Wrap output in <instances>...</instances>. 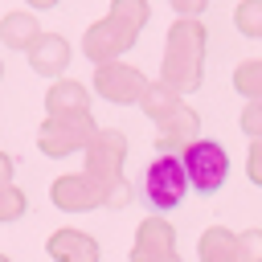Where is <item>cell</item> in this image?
Returning <instances> with one entry per match:
<instances>
[{"label":"cell","instance_id":"cell-29","mask_svg":"<svg viewBox=\"0 0 262 262\" xmlns=\"http://www.w3.org/2000/svg\"><path fill=\"white\" fill-rule=\"evenodd\" d=\"M0 78H4V66H0Z\"/></svg>","mask_w":262,"mask_h":262},{"label":"cell","instance_id":"cell-3","mask_svg":"<svg viewBox=\"0 0 262 262\" xmlns=\"http://www.w3.org/2000/svg\"><path fill=\"white\" fill-rule=\"evenodd\" d=\"M180 164H184L188 188H196V192H217L229 176V156L217 139H192L180 151Z\"/></svg>","mask_w":262,"mask_h":262},{"label":"cell","instance_id":"cell-10","mask_svg":"<svg viewBox=\"0 0 262 262\" xmlns=\"http://www.w3.org/2000/svg\"><path fill=\"white\" fill-rule=\"evenodd\" d=\"M196 131H201V115L188 102H180L176 111H168L164 119H156V147L168 151V156H180L192 139H201Z\"/></svg>","mask_w":262,"mask_h":262},{"label":"cell","instance_id":"cell-8","mask_svg":"<svg viewBox=\"0 0 262 262\" xmlns=\"http://www.w3.org/2000/svg\"><path fill=\"white\" fill-rule=\"evenodd\" d=\"M131 262H180L176 254V229L164 213H151L139 221L131 242Z\"/></svg>","mask_w":262,"mask_h":262},{"label":"cell","instance_id":"cell-21","mask_svg":"<svg viewBox=\"0 0 262 262\" xmlns=\"http://www.w3.org/2000/svg\"><path fill=\"white\" fill-rule=\"evenodd\" d=\"M233 258L237 262H262V229H242L237 233V246H233Z\"/></svg>","mask_w":262,"mask_h":262},{"label":"cell","instance_id":"cell-23","mask_svg":"<svg viewBox=\"0 0 262 262\" xmlns=\"http://www.w3.org/2000/svg\"><path fill=\"white\" fill-rule=\"evenodd\" d=\"M127 201H131V184H127V176L111 180V184H106V209H123Z\"/></svg>","mask_w":262,"mask_h":262},{"label":"cell","instance_id":"cell-28","mask_svg":"<svg viewBox=\"0 0 262 262\" xmlns=\"http://www.w3.org/2000/svg\"><path fill=\"white\" fill-rule=\"evenodd\" d=\"M0 262H12V258H8V254H0Z\"/></svg>","mask_w":262,"mask_h":262},{"label":"cell","instance_id":"cell-12","mask_svg":"<svg viewBox=\"0 0 262 262\" xmlns=\"http://www.w3.org/2000/svg\"><path fill=\"white\" fill-rule=\"evenodd\" d=\"M29 66L33 74H45V78H61L66 66H70V41L57 37V33H41L29 49Z\"/></svg>","mask_w":262,"mask_h":262},{"label":"cell","instance_id":"cell-25","mask_svg":"<svg viewBox=\"0 0 262 262\" xmlns=\"http://www.w3.org/2000/svg\"><path fill=\"white\" fill-rule=\"evenodd\" d=\"M168 4L176 8V16H201L209 0H168Z\"/></svg>","mask_w":262,"mask_h":262},{"label":"cell","instance_id":"cell-18","mask_svg":"<svg viewBox=\"0 0 262 262\" xmlns=\"http://www.w3.org/2000/svg\"><path fill=\"white\" fill-rule=\"evenodd\" d=\"M106 16H115V20L127 25L131 33H143V25H147V16H151V4H147V0H111Z\"/></svg>","mask_w":262,"mask_h":262},{"label":"cell","instance_id":"cell-17","mask_svg":"<svg viewBox=\"0 0 262 262\" xmlns=\"http://www.w3.org/2000/svg\"><path fill=\"white\" fill-rule=\"evenodd\" d=\"M233 90L246 102H262V57H250L233 70Z\"/></svg>","mask_w":262,"mask_h":262},{"label":"cell","instance_id":"cell-27","mask_svg":"<svg viewBox=\"0 0 262 262\" xmlns=\"http://www.w3.org/2000/svg\"><path fill=\"white\" fill-rule=\"evenodd\" d=\"M53 4H57V0H29V8H33V12H41V8H53Z\"/></svg>","mask_w":262,"mask_h":262},{"label":"cell","instance_id":"cell-14","mask_svg":"<svg viewBox=\"0 0 262 262\" xmlns=\"http://www.w3.org/2000/svg\"><path fill=\"white\" fill-rule=\"evenodd\" d=\"M66 111H90V90L78 78H53L45 90V115H66Z\"/></svg>","mask_w":262,"mask_h":262},{"label":"cell","instance_id":"cell-20","mask_svg":"<svg viewBox=\"0 0 262 262\" xmlns=\"http://www.w3.org/2000/svg\"><path fill=\"white\" fill-rule=\"evenodd\" d=\"M25 209H29L25 192H20L16 184H0V225H8V221H16V217H25Z\"/></svg>","mask_w":262,"mask_h":262},{"label":"cell","instance_id":"cell-4","mask_svg":"<svg viewBox=\"0 0 262 262\" xmlns=\"http://www.w3.org/2000/svg\"><path fill=\"white\" fill-rule=\"evenodd\" d=\"M184 192H188V176H184L180 156L160 151V156L147 164V172H143V196L151 201L156 213H164V209H176V205L184 201Z\"/></svg>","mask_w":262,"mask_h":262},{"label":"cell","instance_id":"cell-9","mask_svg":"<svg viewBox=\"0 0 262 262\" xmlns=\"http://www.w3.org/2000/svg\"><path fill=\"white\" fill-rule=\"evenodd\" d=\"M135 37H139V33H131L127 25H119L115 16H102V20H94V25L82 33V53H86L94 66L119 61V57L135 45Z\"/></svg>","mask_w":262,"mask_h":262},{"label":"cell","instance_id":"cell-7","mask_svg":"<svg viewBox=\"0 0 262 262\" xmlns=\"http://www.w3.org/2000/svg\"><path fill=\"white\" fill-rule=\"evenodd\" d=\"M49 201L66 213H90L106 205V184H98L90 172H66L49 184Z\"/></svg>","mask_w":262,"mask_h":262},{"label":"cell","instance_id":"cell-19","mask_svg":"<svg viewBox=\"0 0 262 262\" xmlns=\"http://www.w3.org/2000/svg\"><path fill=\"white\" fill-rule=\"evenodd\" d=\"M233 25L242 37H262V0H242L233 8Z\"/></svg>","mask_w":262,"mask_h":262},{"label":"cell","instance_id":"cell-16","mask_svg":"<svg viewBox=\"0 0 262 262\" xmlns=\"http://www.w3.org/2000/svg\"><path fill=\"white\" fill-rule=\"evenodd\" d=\"M180 102H184V94H176L172 86H164V82L156 78V82H147V90H143V98H139V111L156 123V119H164L168 111H176Z\"/></svg>","mask_w":262,"mask_h":262},{"label":"cell","instance_id":"cell-26","mask_svg":"<svg viewBox=\"0 0 262 262\" xmlns=\"http://www.w3.org/2000/svg\"><path fill=\"white\" fill-rule=\"evenodd\" d=\"M12 172H16L12 156H8V151H0V184H12Z\"/></svg>","mask_w":262,"mask_h":262},{"label":"cell","instance_id":"cell-1","mask_svg":"<svg viewBox=\"0 0 262 262\" xmlns=\"http://www.w3.org/2000/svg\"><path fill=\"white\" fill-rule=\"evenodd\" d=\"M205 45H209V33H205L201 16H176L164 37L160 82L172 86L176 94H192L205 78Z\"/></svg>","mask_w":262,"mask_h":262},{"label":"cell","instance_id":"cell-11","mask_svg":"<svg viewBox=\"0 0 262 262\" xmlns=\"http://www.w3.org/2000/svg\"><path fill=\"white\" fill-rule=\"evenodd\" d=\"M45 250H49L53 262H98V258H102L98 242H94L86 229H74V225L53 229L49 242H45Z\"/></svg>","mask_w":262,"mask_h":262},{"label":"cell","instance_id":"cell-2","mask_svg":"<svg viewBox=\"0 0 262 262\" xmlns=\"http://www.w3.org/2000/svg\"><path fill=\"white\" fill-rule=\"evenodd\" d=\"M98 131L90 111H66V115H45L37 127V147L53 160H66L70 151H82L90 135Z\"/></svg>","mask_w":262,"mask_h":262},{"label":"cell","instance_id":"cell-13","mask_svg":"<svg viewBox=\"0 0 262 262\" xmlns=\"http://www.w3.org/2000/svg\"><path fill=\"white\" fill-rule=\"evenodd\" d=\"M41 33H45V29H41V20H37L33 8H12V12L0 16V45H8V49L29 53Z\"/></svg>","mask_w":262,"mask_h":262},{"label":"cell","instance_id":"cell-15","mask_svg":"<svg viewBox=\"0 0 262 262\" xmlns=\"http://www.w3.org/2000/svg\"><path fill=\"white\" fill-rule=\"evenodd\" d=\"M233 246H237V233H229L225 225H209L196 242V258L201 262H237Z\"/></svg>","mask_w":262,"mask_h":262},{"label":"cell","instance_id":"cell-24","mask_svg":"<svg viewBox=\"0 0 262 262\" xmlns=\"http://www.w3.org/2000/svg\"><path fill=\"white\" fill-rule=\"evenodd\" d=\"M246 176L262 188V139H250V151H246Z\"/></svg>","mask_w":262,"mask_h":262},{"label":"cell","instance_id":"cell-6","mask_svg":"<svg viewBox=\"0 0 262 262\" xmlns=\"http://www.w3.org/2000/svg\"><path fill=\"white\" fill-rule=\"evenodd\" d=\"M94 90H98V98H106V102H115V106H131V102L139 106V98H143V90H147V78L119 57V61L94 66Z\"/></svg>","mask_w":262,"mask_h":262},{"label":"cell","instance_id":"cell-22","mask_svg":"<svg viewBox=\"0 0 262 262\" xmlns=\"http://www.w3.org/2000/svg\"><path fill=\"white\" fill-rule=\"evenodd\" d=\"M242 131H246L250 139H262V102H246V111H242Z\"/></svg>","mask_w":262,"mask_h":262},{"label":"cell","instance_id":"cell-5","mask_svg":"<svg viewBox=\"0 0 262 262\" xmlns=\"http://www.w3.org/2000/svg\"><path fill=\"white\" fill-rule=\"evenodd\" d=\"M82 172H90L98 184H111L123 176V164H127V135L119 127H98L90 135V143L82 147Z\"/></svg>","mask_w":262,"mask_h":262}]
</instances>
